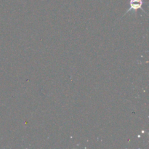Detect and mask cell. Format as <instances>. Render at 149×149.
<instances>
[{
	"mask_svg": "<svg viewBox=\"0 0 149 149\" xmlns=\"http://www.w3.org/2000/svg\"><path fill=\"white\" fill-rule=\"evenodd\" d=\"M143 4V0H130V7L129 10L126 11V13H129L130 11L136 12L138 10H141L143 11L142 8V6Z\"/></svg>",
	"mask_w": 149,
	"mask_h": 149,
	"instance_id": "cell-1",
	"label": "cell"
}]
</instances>
